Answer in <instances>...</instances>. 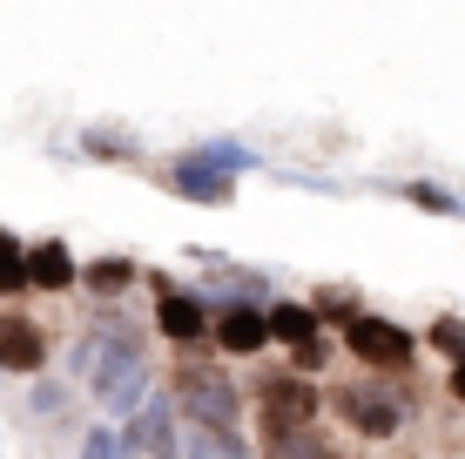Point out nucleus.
I'll use <instances>...</instances> for the list:
<instances>
[{
  "mask_svg": "<svg viewBox=\"0 0 465 459\" xmlns=\"http://www.w3.org/2000/svg\"><path fill=\"white\" fill-rule=\"evenodd\" d=\"M175 183H183L189 196H223V176H203V169H183Z\"/></svg>",
  "mask_w": 465,
  "mask_h": 459,
  "instance_id": "nucleus-14",
  "label": "nucleus"
},
{
  "mask_svg": "<svg viewBox=\"0 0 465 459\" xmlns=\"http://www.w3.org/2000/svg\"><path fill=\"white\" fill-rule=\"evenodd\" d=\"M270 338H283V344H317V311L311 304H277L270 311Z\"/></svg>",
  "mask_w": 465,
  "mask_h": 459,
  "instance_id": "nucleus-9",
  "label": "nucleus"
},
{
  "mask_svg": "<svg viewBox=\"0 0 465 459\" xmlns=\"http://www.w3.org/2000/svg\"><path fill=\"white\" fill-rule=\"evenodd\" d=\"M175 392H183V405L196 419H210L216 433H230V425H236V392H230V378H223V372L183 365V372H175Z\"/></svg>",
  "mask_w": 465,
  "mask_h": 459,
  "instance_id": "nucleus-3",
  "label": "nucleus"
},
{
  "mask_svg": "<svg viewBox=\"0 0 465 459\" xmlns=\"http://www.w3.org/2000/svg\"><path fill=\"white\" fill-rule=\"evenodd\" d=\"M128 277H135V264H128V257H102V264L88 271L94 291H128Z\"/></svg>",
  "mask_w": 465,
  "mask_h": 459,
  "instance_id": "nucleus-12",
  "label": "nucleus"
},
{
  "mask_svg": "<svg viewBox=\"0 0 465 459\" xmlns=\"http://www.w3.org/2000/svg\"><path fill=\"white\" fill-rule=\"evenodd\" d=\"M439 344H445V352H459V358H465V331H459L452 318H445V324H439Z\"/></svg>",
  "mask_w": 465,
  "mask_h": 459,
  "instance_id": "nucleus-15",
  "label": "nucleus"
},
{
  "mask_svg": "<svg viewBox=\"0 0 465 459\" xmlns=\"http://www.w3.org/2000/svg\"><path fill=\"white\" fill-rule=\"evenodd\" d=\"M263 459H331L317 433H283V439H263Z\"/></svg>",
  "mask_w": 465,
  "mask_h": 459,
  "instance_id": "nucleus-10",
  "label": "nucleus"
},
{
  "mask_svg": "<svg viewBox=\"0 0 465 459\" xmlns=\"http://www.w3.org/2000/svg\"><path fill=\"white\" fill-rule=\"evenodd\" d=\"M338 413L351 419V433H364V439H391L398 433V405H384L378 392H338Z\"/></svg>",
  "mask_w": 465,
  "mask_h": 459,
  "instance_id": "nucleus-7",
  "label": "nucleus"
},
{
  "mask_svg": "<svg viewBox=\"0 0 465 459\" xmlns=\"http://www.w3.org/2000/svg\"><path fill=\"white\" fill-rule=\"evenodd\" d=\"M21 284H27V250L14 244L7 230H0V291L14 297V291H21Z\"/></svg>",
  "mask_w": 465,
  "mask_h": 459,
  "instance_id": "nucleus-11",
  "label": "nucleus"
},
{
  "mask_svg": "<svg viewBox=\"0 0 465 459\" xmlns=\"http://www.w3.org/2000/svg\"><path fill=\"white\" fill-rule=\"evenodd\" d=\"M210 331H216L223 352H236V358H250V352H263V344H270V318H263V311H250V304L210 318Z\"/></svg>",
  "mask_w": 465,
  "mask_h": 459,
  "instance_id": "nucleus-5",
  "label": "nucleus"
},
{
  "mask_svg": "<svg viewBox=\"0 0 465 459\" xmlns=\"http://www.w3.org/2000/svg\"><path fill=\"white\" fill-rule=\"evenodd\" d=\"M452 399H465V358L452 365Z\"/></svg>",
  "mask_w": 465,
  "mask_h": 459,
  "instance_id": "nucleus-16",
  "label": "nucleus"
},
{
  "mask_svg": "<svg viewBox=\"0 0 465 459\" xmlns=\"http://www.w3.org/2000/svg\"><path fill=\"white\" fill-rule=\"evenodd\" d=\"M47 365V331L21 311H0V372H41Z\"/></svg>",
  "mask_w": 465,
  "mask_h": 459,
  "instance_id": "nucleus-4",
  "label": "nucleus"
},
{
  "mask_svg": "<svg viewBox=\"0 0 465 459\" xmlns=\"http://www.w3.org/2000/svg\"><path fill=\"white\" fill-rule=\"evenodd\" d=\"M344 344H351V358H364V365H371V372H405V365H411V352H419L405 324L364 318V311H358V318L344 324Z\"/></svg>",
  "mask_w": 465,
  "mask_h": 459,
  "instance_id": "nucleus-2",
  "label": "nucleus"
},
{
  "mask_svg": "<svg viewBox=\"0 0 465 459\" xmlns=\"http://www.w3.org/2000/svg\"><path fill=\"white\" fill-rule=\"evenodd\" d=\"M256 419H263V439L311 433V425H317V392H311V378H297V372L270 378V385L256 392Z\"/></svg>",
  "mask_w": 465,
  "mask_h": 459,
  "instance_id": "nucleus-1",
  "label": "nucleus"
},
{
  "mask_svg": "<svg viewBox=\"0 0 465 459\" xmlns=\"http://www.w3.org/2000/svg\"><path fill=\"white\" fill-rule=\"evenodd\" d=\"M135 446L169 453V419H163V413H142V419H135Z\"/></svg>",
  "mask_w": 465,
  "mask_h": 459,
  "instance_id": "nucleus-13",
  "label": "nucleus"
},
{
  "mask_svg": "<svg viewBox=\"0 0 465 459\" xmlns=\"http://www.w3.org/2000/svg\"><path fill=\"white\" fill-rule=\"evenodd\" d=\"M27 284H41V291H68V284H74L68 244H35V250H27Z\"/></svg>",
  "mask_w": 465,
  "mask_h": 459,
  "instance_id": "nucleus-8",
  "label": "nucleus"
},
{
  "mask_svg": "<svg viewBox=\"0 0 465 459\" xmlns=\"http://www.w3.org/2000/svg\"><path fill=\"white\" fill-rule=\"evenodd\" d=\"M155 324H163L175 344H196L203 331H210V311H203V297H189V291H163V304H155Z\"/></svg>",
  "mask_w": 465,
  "mask_h": 459,
  "instance_id": "nucleus-6",
  "label": "nucleus"
}]
</instances>
